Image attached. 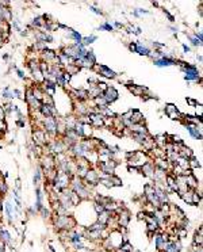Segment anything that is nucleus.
Returning a JSON list of instances; mask_svg holds the SVG:
<instances>
[{
  "mask_svg": "<svg viewBox=\"0 0 203 252\" xmlns=\"http://www.w3.org/2000/svg\"><path fill=\"white\" fill-rule=\"evenodd\" d=\"M183 50L186 52V53H190V50H191V49H190V47H188L187 45H183Z\"/></svg>",
  "mask_w": 203,
  "mask_h": 252,
  "instance_id": "49530a36",
  "label": "nucleus"
},
{
  "mask_svg": "<svg viewBox=\"0 0 203 252\" xmlns=\"http://www.w3.org/2000/svg\"><path fill=\"white\" fill-rule=\"evenodd\" d=\"M181 65V69L186 72V76L184 79L186 80H194V81H198L200 79L199 77V72H198V68L195 65H190V64H186V63H180Z\"/></svg>",
  "mask_w": 203,
  "mask_h": 252,
  "instance_id": "f257e3e1",
  "label": "nucleus"
},
{
  "mask_svg": "<svg viewBox=\"0 0 203 252\" xmlns=\"http://www.w3.org/2000/svg\"><path fill=\"white\" fill-rule=\"evenodd\" d=\"M16 123H18V126H19V127H24V121H23V118H20Z\"/></svg>",
  "mask_w": 203,
  "mask_h": 252,
  "instance_id": "37998d69",
  "label": "nucleus"
},
{
  "mask_svg": "<svg viewBox=\"0 0 203 252\" xmlns=\"http://www.w3.org/2000/svg\"><path fill=\"white\" fill-rule=\"evenodd\" d=\"M165 14H167V16L169 18V20H171V22H173V20H175V18H173V16H172L171 14H169V12H165Z\"/></svg>",
  "mask_w": 203,
  "mask_h": 252,
  "instance_id": "de8ad7c7",
  "label": "nucleus"
},
{
  "mask_svg": "<svg viewBox=\"0 0 203 252\" xmlns=\"http://www.w3.org/2000/svg\"><path fill=\"white\" fill-rule=\"evenodd\" d=\"M167 243H168V241H164V239H163L161 235H156V247H157V249H164V247H165Z\"/></svg>",
  "mask_w": 203,
  "mask_h": 252,
  "instance_id": "6ab92c4d",
  "label": "nucleus"
},
{
  "mask_svg": "<svg viewBox=\"0 0 203 252\" xmlns=\"http://www.w3.org/2000/svg\"><path fill=\"white\" fill-rule=\"evenodd\" d=\"M141 169H142V172H144L146 176H149V178H152L153 179V176H154V166H153L150 162H148L146 164H144V166L141 167Z\"/></svg>",
  "mask_w": 203,
  "mask_h": 252,
  "instance_id": "ddd939ff",
  "label": "nucleus"
},
{
  "mask_svg": "<svg viewBox=\"0 0 203 252\" xmlns=\"http://www.w3.org/2000/svg\"><path fill=\"white\" fill-rule=\"evenodd\" d=\"M176 60L169 58V57H161V58H154V65L157 67H171L175 65Z\"/></svg>",
  "mask_w": 203,
  "mask_h": 252,
  "instance_id": "6e6552de",
  "label": "nucleus"
},
{
  "mask_svg": "<svg viewBox=\"0 0 203 252\" xmlns=\"http://www.w3.org/2000/svg\"><path fill=\"white\" fill-rule=\"evenodd\" d=\"M7 184H6V182L0 180V194H6L7 193Z\"/></svg>",
  "mask_w": 203,
  "mask_h": 252,
  "instance_id": "72a5a7b5",
  "label": "nucleus"
},
{
  "mask_svg": "<svg viewBox=\"0 0 203 252\" xmlns=\"http://www.w3.org/2000/svg\"><path fill=\"white\" fill-rule=\"evenodd\" d=\"M168 117L171 119H180V117H181V114H180L179 111L176 110V111H173V113H171V114H168Z\"/></svg>",
  "mask_w": 203,
  "mask_h": 252,
  "instance_id": "2f4dec72",
  "label": "nucleus"
},
{
  "mask_svg": "<svg viewBox=\"0 0 203 252\" xmlns=\"http://www.w3.org/2000/svg\"><path fill=\"white\" fill-rule=\"evenodd\" d=\"M88 118L91 121V125L95 127H103L104 126V117H101L99 113H88Z\"/></svg>",
  "mask_w": 203,
  "mask_h": 252,
  "instance_id": "423d86ee",
  "label": "nucleus"
},
{
  "mask_svg": "<svg viewBox=\"0 0 203 252\" xmlns=\"http://www.w3.org/2000/svg\"><path fill=\"white\" fill-rule=\"evenodd\" d=\"M42 19H43V16H37L33 20V26H35V27H42V24H45V22Z\"/></svg>",
  "mask_w": 203,
  "mask_h": 252,
  "instance_id": "393cba45",
  "label": "nucleus"
},
{
  "mask_svg": "<svg viewBox=\"0 0 203 252\" xmlns=\"http://www.w3.org/2000/svg\"><path fill=\"white\" fill-rule=\"evenodd\" d=\"M63 77H64V81L67 83V81H69V80H70L72 75H69V73H67V72H65V73H63Z\"/></svg>",
  "mask_w": 203,
  "mask_h": 252,
  "instance_id": "e433bc0d",
  "label": "nucleus"
},
{
  "mask_svg": "<svg viewBox=\"0 0 203 252\" xmlns=\"http://www.w3.org/2000/svg\"><path fill=\"white\" fill-rule=\"evenodd\" d=\"M176 110H177V109H176L175 104H167V106H165V114L167 115L173 113V111H176Z\"/></svg>",
  "mask_w": 203,
  "mask_h": 252,
  "instance_id": "c85d7f7f",
  "label": "nucleus"
},
{
  "mask_svg": "<svg viewBox=\"0 0 203 252\" xmlns=\"http://www.w3.org/2000/svg\"><path fill=\"white\" fill-rule=\"evenodd\" d=\"M0 252H4V243L0 240Z\"/></svg>",
  "mask_w": 203,
  "mask_h": 252,
  "instance_id": "8fccbe9b",
  "label": "nucleus"
},
{
  "mask_svg": "<svg viewBox=\"0 0 203 252\" xmlns=\"http://www.w3.org/2000/svg\"><path fill=\"white\" fill-rule=\"evenodd\" d=\"M7 130V125L4 123V121H0V132H4Z\"/></svg>",
  "mask_w": 203,
  "mask_h": 252,
  "instance_id": "ea45409f",
  "label": "nucleus"
},
{
  "mask_svg": "<svg viewBox=\"0 0 203 252\" xmlns=\"http://www.w3.org/2000/svg\"><path fill=\"white\" fill-rule=\"evenodd\" d=\"M110 217H111V213L107 212V210H103L100 214H98V222H100V224H103V225H107Z\"/></svg>",
  "mask_w": 203,
  "mask_h": 252,
  "instance_id": "f3484780",
  "label": "nucleus"
},
{
  "mask_svg": "<svg viewBox=\"0 0 203 252\" xmlns=\"http://www.w3.org/2000/svg\"><path fill=\"white\" fill-rule=\"evenodd\" d=\"M94 41H96V36H90V37H86V38H83V40H81V43L84 45V46H87V45L92 43Z\"/></svg>",
  "mask_w": 203,
  "mask_h": 252,
  "instance_id": "5701e85b",
  "label": "nucleus"
},
{
  "mask_svg": "<svg viewBox=\"0 0 203 252\" xmlns=\"http://www.w3.org/2000/svg\"><path fill=\"white\" fill-rule=\"evenodd\" d=\"M69 239H70V241H72V243H74V244H76V243H80V241H81V235H80V233H73V235H72Z\"/></svg>",
  "mask_w": 203,
  "mask_h": 252,
  "instance_id": "bb28decb",
  "label": "nucleus"
},
{
  "mask_svg": "<svg viewBox=\"0 0 203 252\" xmlns=\"http://www.w3.org/2000/svg\"><path fill=\"white\" fill-rule=\"evenodd\" d=\"M130 130H131V133H140V134L148 136V129H146V126L142 125V123H134V125L130 126Z\"/></svg>",
  "mask_w": 203,
  "mask_h": 252,
  "instance_id": "f8f14e48",
  "label": "nucleus"
},
{
  "mask_svg": "<svg viewBox=\"0 0 203 252\" xmlns=\"http://www.w3.org/2000/svg\"><path fill=\"white\" fill-rule=\"evenodd\" d=\"M98 166H99L101 172H104L106 175H114V171L117 168V162L110 159V160H107V162H104V163H99Z\"/></svg>",
  "mask_w": 203,
  "mask_h": 252,
  "instance_id": "7ed1b4c3",
  "label": "nucleus"
},
{
  "mask_svg": "<svg viewBox=\"0 0 203 252\" xmlns=\"http://www.w3.org/2000/svg\"><path fill=\"white\" fill-rule=\"evenodd\" d=\"M195 243H198L199 245H202V236H200V235H198V233L195 235Z\"/></svg>",
  "mask_w": 203,
  "mask_h": 252,
  "instance_id": "4c0bfd02",
  "label": "nucleus"
},
{
  "mask_svg": "<svg viewBox=\"0 0 203 252\" xmlns=\"http://www.w3.org/2000/svg\"><path fill=\"white\" fill-rule=\"evenodd\" d=\"M196 58H198V61H199V63H202V56H196Z\"/></svg>",
  "mask_w": 203,
  "mask_h": 252,
  "instance_id": "603ef678",
  "label": "nucleus"
},
{
  "mask_svg": "<svg viewBox=\"0 0 203 252\" xmlns=\"http://www.w3.org/2000/svg\"><path fill=\"white\" fill-rule=\"evenodd\" d=\"M16 187H18V189H20V182L19 180H16Z\"/></svg>",
  "mask_w": 203,
  "mask_h": 252,
  "instance_id": "864d4df0",
  "label": "nucleus"
},
{
  "mask_svg": "<svg viewBox=\"0 0 203 252\" xmlns=\"http://www.w3.org/2000/svg\"><path fill=\"white\" fill-rule=\"evenodd\" d=\"M0 236H1V241L3 243H11V236H10V233L7 232V230H4V229H0Z\"/></svg>",
  "mask_w": 203,
  "mask_h": 252,
  "instance_id": "412c9836",
  "label": "nucleus"
},
{
  "mask_svg": "<svg viewBox=\"0 0 203 252\" xmlns=\"http://www.w3.org/2000/svg\"><path fill=\"white\" fill-rule=\"evenodd\" d=\"M94 209L96 210V213H98V214H100V213L104 210V206L100 205V203H96V202H95V203H94Z\"/></svg>",
  "mask_w": 203,
  "mask_h": 252,
  "instance_id": "473e14b6",
  "label": "nucleus"
},
{
  "mask_svg": "<svg viewBox=\"0 0 203 252\" xmlns=\"http://www.w3.org/2000/svg\"><path fill=\"white\" fill-rule=\"evenodd\" d=\"M84 179L90 182L91 186H95V184H98V182H99V173L96 171H94V169H88V172H87Z\"/></svg>",
  "mask_w": 203,
  "mask_h": 252,
  "instance_id": "1a4fd4ad",
  "label": "nucleus"
},
{
  "mask_svg": "<svg viewBox=\"0 0 203 252\" xmlns=\"http://www.w3.org/2000/svg\"><path fill=\"white\" fill-rule=\"evenodd\" d=\"M0 134H1V132H0Z\"/></svg>",
  "mask_w": 203,
  "mask_h": 252,
  "instance_id": "4d7b16f0",
  "label": "nucleus"
},
{
  "mask_svg": "<svg viewBox=\"0 0 203 252\" xmlns=\"http://www.w3.org/2000/svg\"><path fill=\"white\" fill-rule=\"evenodd\" d=\"M4 117H6V113H4V109L0 106V121H3Z\"/></svg>",
  "mask_w": 203,
  "mask_h": 252,
  "instance_id": "a19ab883",
  "label": "nucleus"
},
{
  "mask_svg": "<svg viewBox=\"0 0 203 252\" xmlns=\"http://www.w3.org/2000/svg\"><path fill=\"white\" fill-rule=\"evenodd\" d=\"M41 168H37V171H35V175H34V184H38L39 180H41Z\"/></svg>",
  "mask_w": 203,
  "mask_h": 252,
  "instance_id": "c756f323",
  "label": "nucleus"
},
{
  "mask_svg": "<svg viewBox=\"0 0 203 252\" xmlns=\"http://www.w3.org/2000/svg\"><path fill=\"white\" fill-rule=\"evenodd\" d=\"M34 142L37 145H43L46 144V132L45 130H35L34 132Z\"/></svg>",
  "mask_w": 203,
  "mask_h": 252,
  "instance_id": "0eeeda50",
  "label": "nucleus"
},
{
  "mask_svg": "<svg viewBox=\"0 0 203 252\" xmlns=\"http://www.w3.org/2000/svg\"><path fill=\"white\" fill-rule=\"evenodd\" d=\"M113 27H117V29H122V24L119 23V22H115V24H114Z\"/></svg>",
  "mask_w": 203,
  "mask_h": 252,
  "instance_id": "09e8293b",
  "label": "nucleus"
},
{
  "mask_svg": "<svg viewBox=\"0 0 203 252\" xmlns=\"http://www.w3.org/2000/svg\"><path fill=\"white\" fill-rule=\"evenodd\" d=\"M129 49L131 52H137V43H130L129 45Z\"/></svg>",
  "mask_w": 203,
  "mask_h": 252,
  "instance_id": "79ce46f5",
  "label": "nucleus"
},
{
  "mask_svg": "<svg viewBox=\"0 0 203 252\" xmlns=\"http://www.w3.org/2000/svg\"><path fill=\"white\" fill-rule=\"evenodd\" d=\"M110 180H111L113 186H122V180L119 179V178L114 176V175H111V176H110Z\"/></svg>",
  "mask_w": 203,
  "mask_h": 252,
  "instance_id": "cd10ccee",
  "label": "nucleus"
},
{
  "mask_svg": "<svg viewBox=\"0 0 203 252\" xmlns=\"http://www.w3.org/2000/svg\"><path fill=\"white\" fill-rule=\"evenodd\" d=\"M43 126H45V130H46L47 134H50L54 137L57 132H58V122L57 119L53 118V117H46L43 118Z\"/></svg>",
  "mask_w": 203,
  "mask_h": 252,
  "instance_id": "f03ea898",
  "label": "nucleus"
},
{
  "mask_svg": "<svg viewBox=\"0 0 203 252\" xmlns=\"http://www.w3.org/2000/svg\"><path fill=\"white\" fill-rule=\"evenodd\" d=\"M96 69H98V72L100 73L101 76H104V77H108V79H113V77H115V72L111 71L110 68H107L106 65H98L96 67Z\"/></svg>",
  "mask_w": 203,
  "mask_h": 252,
  "instance_id": "9d476101",
  "label": "nucleus"
},
{
  "mask_svg": "<svg viewBox=\"0 0 203 252\" xmlns=\"http://www.w3.org/2000/svg\"><path fill=\"white\" fill-rule=\"evenodd\" d=\"M18 75H19V77L20 79H24V77H26V76H24V73H23V71H20V69H18Z\"/></svg>",
  "mask_w": 203,
  "mask_h": 252,
  "instance_id": "c03bdc74",
  "label": "nucleus"
},
{
  "mask_svg": "<svg viewBox=\"0 0 203 252\" xmlns=\"http://www.w3.org/2000/svg\"><path fill=\"white\" fill-rule=\"evenodd\" d=\"M153 46L154 47H163L164 45H163V43H159V42H153Z\"/></svg>",
  "mask_w": 203,
  "mask_h": 252,
  "instance_id": "a18cd8bd",
  "label": "nucleus"
},
{
  "mask_svg": "<svg viewBox=\"0 0 203 252\" xmlns=\"http://www.w3.org/2000/svg\"><path fill=\"white\" fill-rule=\"evenodd\" d=\"M149 52H150V50H149L146 46L141 45V43H137V52H136V53H138V54H141V56H148Z\"/></svg>",
  "mask_w": 203,
  "mask_h": 252,
  "instance_id": "aec40b11",
  "label": "nucleus"
},
{
  "mask_svg": "<svg viewBox=\"0 0 203 252\" xmlns=\"http://www.w3.org/2000/svg\"><path fill=\"white\" fill-rule=\"evenodd\" d=\"M130 121H131V123H142L144 122V115H142V113L138 110H131V118H130Z\"/></svg>",
  "mask_w": 203,
  "mask_h": 252,
  "instance_id": "4468645a",
  "label": "nucleus"
},
{
  "mask_svg": "<svg viewBox=\"0 0 203 252\" xmlns=\"http://www.w3.org/2000/svg\"><path fill=\"white\" fill-rule=\"evenodd\" d=\"M187 127H188V132H190V134H191L194 138H196V140H200V138H202V133H200V130H198V126H196V125L187 123Z\"/></svg>",
  "mask_w": 203,
  "mask_h": 252,
  "instance_id": "2eb2a0df",
  "label": "nucleus"
},
{
  "mask_svg": "<svg viewBox=\"0 0 203 252\" xmlns=\"http://www.w3.org/2000/svg\"><path fill=\"white\" fill-rule=\"evenodd\" d=\"M186 183H187L188 190H194L198 187V179H196L194 175H190V176H186Z\"/></svg>",
  "mask_w": 203,
  "mask_h": 252,
  "instance_id": "dca6fc26",
  "label": "nucleus"
},
{
  "mask_svg": "<svg viewBox=\"0 0 203 252\" xmlns=\"http://www.w3.org/2000/svg\"><path fill=\"white\" fill-rule=\"evenodd\" d=\"M31 73H33V77H34L35 81H45V79H43V75H42V72L39 71V68H38V69H35V71H33Z\"/></svg>",
  "mask_w": 203,
  "mask_h": 252,
  "instance_id": "4be33fe9",
  "label": "nucleus"
},
{
  "mask_svg": "<svg viewBox=\"0 0 203 252\" xmlns=\"http://www.w3.org/2000/svg\"><path fill=\"white\" fill-rule=\"evenodd\" d=\"M91 11L95 12V14H98V15H103V12H101L99 8H96V7H91Z\"/></svg>",
  "mask_w": 203,
  "mask_h": 252,
  "instance_id": "58836bf2",
  "label": "nucleus"
},
{
  "mask_svg": "<svg viewBox=\"0 0 203 252\" xmlns=\"http://www.w3.org/2000/svg\"><path fill=\"white\" fill-rule=\"evenodd\" d=\"M117 252H126V251H123V249H121V248H117Z\"/></svg>",
  "mask_w": 203,
  "mask_h": 252,
  "instance_id": "5fc2aeb1",
  "label": "nucleus"
},
{
  "mask_svg": "<svg viewBox=\"0 0 203 252\" xmlns=\"http://www.w3.org/2000/svg\"><path fill=\"white\" fill-rule=\"evenodd\" d=\"M101 98L104 99L106 102H107V104H108V103H113L118 99V92L114 87H107V90L101 94Z\"/></svg>",
  "mask_w": 203,
  "mask_h": 252,
  "instance_id": "20e7f679",
  "label": "nucleus"
},
{
  "mask_svg": "<svg viewBox=\"0 0 203 252\" xmlns=\"http://www.w3.org/2000/svg\"><path fill=\"white\" fill-rule=\"evenodd\" d=\"M187 102L190 103V104H194V106L196 104V102H195V100H192V99H187Z\"/></svg>",
  "mask_w": 203,
  "mask_h": 252,
  "instance_id": "3c124183",
  "label": "nucleus"
},
{
  "mask_svg": "<svg viewBox=\"0 0 203 252\" xmlns=\"http://www.w3.org/2000/svg\"><path fill=\"white\" fill-rule=\"evenodd\" d=\"M129 90L133 92L134 95H137V96H142L144 95V92H148V90L145 88V87L142 86H129Z\"/></svg>",
  "mask_w": 203,
  "mask_h": 252,
  "instance_id": "a211bd4d",
  "label": "nucleus"
},
{
  "mask_svg": "<svg viewBox=\"0 0 203 252\" xmlns=\"http://www.w3.org/2000/svg\"><path fill=\"white\" fill-rule=\"evenodd\" d=\"M67 67V73H69V75H73L74 72H77L80 68L77 67V65H74V64H69V65H65Z\"/></svg>",
  "mask_w": 203,
  "mask_h": 252,
  "instance_id": "b1692460",
  "label": "nucleus"
},
{
  "mask_svg": "<svg viewBox=\"0 0 203 252\" xmlns=\"http://www.w3.org/2000/svg\"><path fill=\"white\" fill-rule=\"evenodd\" d=\"M41 56H42L43 63H45V61H46V63H50L51 60H56V57H57L56 52L50 50V49H43V50L41 52Z\"/></svg>",
  "mask_w": 203,
  "mask_h": 252,
  "instance_id": "9b49d317",
  "label": "nucleus"
},
{
  "mask_svg": "<svg viewBox=\"0 0 203 252\" xmlns=\"http://www.w3.org/2000/svg\"><path fill=\"white\" fill-rule=\"evenodd\" d=\"M6 212H7V216H8V220L12 221V205L10 202L6 203Z\"/></svg>",
  "mask_w": 203,
  "mask_h": 252,
  "instance_id": "a878e982",
  "label": "nucleus"
},
{
  "mask_svg": "<svg viewBox=\"0 0 203 252\" xmlns=\"http://www.w3.org/2000/svg\"><path fill=\"white\" fill-rule=\"evenodd\" d=\"M119 248L123 249V251H126V252H130V251H131V245H130L129 243H125V244H122Z\"/></svg>",
  "mask_w": 203,
  "mask_h": 252,
  "instance_id": "c9c22d12",
  "label": "nucleus"
},
{
  "mask_svg": "<svg viewBox=\"0 0 203 252\" xmlns=\"http://www.w3.org/2000/svg\"><path fill=\"white\" fill-rule=\"evenodd\" d=\"M188 38H190V41H191V42H192V45H194V46H202V42H199V41L196 40L195 37L188 36Z\"/></svg>",
  "mask_w": 203,
  "mask_h": 252,
  "instance_id": "f704fd0d",
  "label": "nucleus"
},
{
  "mask_svg": "<svg viewBox=\"0 0 203 252\" xmlns=\"http://www.w3.org/2000/svg\"><path fill=\"white\" fill-rule=\"evenodd\" d=\"M1 24H3V20L0 19V27H1Z\"/></svg>",
  "mask_w": 203,
  "mask_h": 252,
  "instance_id": "6e6d98bb",
  "label": "nucleus"
},
{
  "mask_svg": "<svg viewBox=\"0 0 203 252\" xmlns=\"http://www.w3.org/2000/svg\"><path fill=\"white\" fill-rule=\"evenodd\" d=\"M100 30H106V31H113L114 30V27H113V24H110V23H107V22H106V23H103L100 26Z\"/></svg>",
  "mask_w": 203,
  "mask_h": 252,
  "instance_id": "7c9ffc66",
  "label": "nucleus"
},
{
  "mask_svg": "<svg viewBox=\"0 0 203 252\" xmlns=\"http://www.w3.org/2000/svg\"><path fill=\"white\" fill-rule=\"evenodd\" d=\"M118 212H119V216H118V224H119V226H122V228H126L127 225H129V221H130V213L127 212L126 209H118Z\"/></svg>",
  "mask_w": 203,
  "mask_h": 252,
  "instance_id": "39448f33",
  "label": "nucleus"
}]
</instances>
